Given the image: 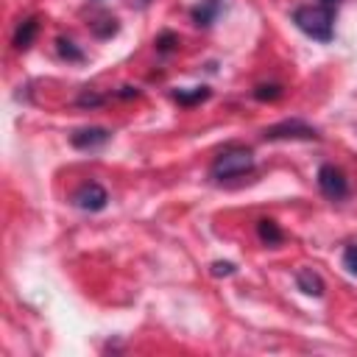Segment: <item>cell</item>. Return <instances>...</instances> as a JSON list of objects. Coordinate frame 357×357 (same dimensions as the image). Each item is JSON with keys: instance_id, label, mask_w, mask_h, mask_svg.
<instances>
[{"instance_id": "cell-14", "label": "cell", "mask_w": 357, "mask_h": 357, "mask_svg": "<svg viewBox=\"0 0 357 357\" xmlns=\"http://www.w3.org/2000/svg\"><path fill=\"white\" fill-rule=\"evenodd\" d=\"M343 265H346L351 273H357V243H351V245L343 248Z\"/></svg>"}, {"instance_id": "cell-11", "label": "cell", "mask_w": 357, "mask_h": 357, "mask_svg": "<svg viewBox=\"0 0 357 357\" xmlns=\"http://www.w3.org/2000/svg\"><path fill=\"white\" fill-rule=\"evenodd\" d=\"M209 98V89L206 86H192V89H176L173 92V100H178L181 106H192V103H201Z\"/></svg>"}, {"instance_id": "cell-3", "label": "cell", "mask_w": 357, "mask_h": 357, "mask_svg": "<svg viewBox=\"0 0 357 357\" xmlns=\"http://www.w3.org/2000/svg\"><path fill=\"white\" fill-rule=\"evenodd\" d=\"M262 137H265L268 142H276V139H318L321 134H318V128H312L310 123L293 117V120H282V123L268 126V128L262 131Z\"/></svg>"}, {"instance_id": "cell-16", "label": "cell", "mask_w": 357, "mask_h": 357, "mask_svg": "<svg viewBox=\"0 0 357 357\" xmlns=\"http://www.w3.org/2000/svg\"><path fill=\"white\" fill-rule=\"evenodd\" d=\"M234 262H212V276H231Z\"/></svg>"}, {"instance_id": "cell-5", "label": "cell", "mask_w": 357, "mask_h": 357, "mask_svg": "<svg viewBox=\"0 0 357 357\" xmlns=\"http://www.w3.org/2000/svg\"><path fill=\"white\" fill-rule=\"evenodd\" d=\"M73 206H78V209H84V212H100V209H106V204H109V192L98 184V181H86V184H81L75 192H73Z\"/></svg>"}, {"instance_id": "cell-1", "label": "cell", "mask_w": 357, "mask_h": 357, "mask_svg": "<svg viewBox=\"0 0 357 357\" xmlns=\"http://www.w3.org/2000/svg\"><path fill=\"white\" fill-rule=\"evenodd\" d=\"M293 22L301 33L312 36L315 42H332L335 33V8L332 6H298L293 11Z\"/></svg>"}, {"instance_id": "cell-13", "label": "cell", "mask_w": 357, "mask_h": 357, "mask_svg": "<svg viewBox=\"0 0 357 357\" xmlns=\"http://www.w3.org/2000/svg\"><path fill=\"white\" fill-rule=\"evenodd\" d=\"M56 45H59V53H61L64 59H70V61H81V59H84V53H81V50H75L70 39H59Z\"/></svg>"}, {"instance_id": "cell-7", "label": "cell", "mask_w": 357, "mask_h": 357, "mask_svg": "<svg viewBox=\"0 0 357 357\" xmlns=\"http://www.w3.org/2000/svg\"><path fill=\"white\" fill-rule=\"evenodd\" d=\"M296 287H298L301 293H307V296H315V298L324 296V290H326L321 273L312 271V268H301V271H296Z\"/></svg>"}, {"instance_id": "cell-6", "label": "cell", "mask_w": 357, "mask_h": 357, "mask_svg": "<svg viewBox=\"0 0 357 357\" xmlns=\"http://www.w3.org/2000/svg\"><path fill=\"white\" fill-rule=\"evenodd\" d=\"M109 137H112V131H109V128L89 126V128H78V131H73V134H70V142H73L75 148L86 151V148H98V145L109 142Z\"/></svg>"}, {"instance_id": "cell-2", "label": "cell", "mask_w": 357, "mask_h": 357, "mask_svg": "<svg viewBox=\"0 0 357 357\" xmlns=\"http://www.w3.org/2000/svg\"><path fill=\"white\" fill-rule=\"evenodd\" d=\"M251 170H254V153H251V148H245V145H226V148L215 156V162L209 165V176H212L215 181L240 178V176H245V173H251Z\"/></svg>"}, {"instance_id": "cell-10", "label": "cell", "mask_w": 357, "mask_h": 357, "mask_svg": "<svg viewBox=\"0 0 357 357\" xmlns=\"http://www.w3.org/2000/svg\"><path fill=\"white\" fill-rule=\"evenodd\" d=\"M257 234H259V240H262L265 245H279V243L284 240L282 229H279V226H276V220H271V218L257 220Z\"/></svg>"}, {"instance_id": "cell-4", "label": "cell", "mask_w": 357, "mask_h": 357, "mask_svg": "<svg viewBox=\"0 0 357 357\" xmlns=\"http://www.w3.org/2000/svg\"><path fill=\"white\" fill-rule=\"evenodd\" d=\"M318 190L329 198V201H343L349 195V181L343 176L340 167L335 165H321L318 167Z\"/></svg>"}, {"instance_id": "cell-12", "label": "cell", "mask_w": 357, "mask_h": 357, "mask_svg": "<svg viewBox=\"0 0 357 357\" xmlns=\"http://www.w3.org/2000/svg\"><path fill=\"white\" fill-rule=\"evenodd\" d=\"M279 95H282V86H276V84H262V86L254 89V98L257 100H273Z\"/></svg>"}, {"instance_id": "cell-17", "label": "cell", "mask_w": 357, "mask_h": 357, "mask_svg": "<svg viewBox=\"0 0 357 357\" xmlns=\"http://www.w3.org/2000/svg\"><path fill=\"white\" fill-rule=\"evenodd\" d=\"M321 3H324V6H332V8L337 6V0H321Z\"/></svg>"}, {"instance_id": "cell-9", "label": "cell", "mask_w": 357, "mask_h": 357, "mask_svg": "<svg viewBox=\"0 0 357 357\" xmlns=\"http://www.w3.org/2000/svg\"><path fill=\"white\" fill-rule=\"evenodd\" d=\"M36 33H39V20H36V17L22 20V22L17 25V31H14V47H17V50H28L31 42L36 39Z\"/></svg>"}, {"instance_id": "cell-15", "label": "cell", "mask_w": 357, "mask_h": 357, "mask_svg": "<svg viewBox=\"0 0 357 357\" xmlns=\"http://www.w3.org/2000/svg\"><path fill=\"white\" fill-rule=\"evenodd\" d=\"M173 45H178V39H176V33H170V31H165V33L156 39V47H159L162 53H167Z\"/></svg>"}, {"instance_id": "cell-8", "label": "cell", "mask_w": 357, "mask_h": 357, "mask_svg": "<svg viewBox=\"0 0 357 357\" xmlns=\"http://www.w3.org/2000/svg\"><path fill=\"white\" fill-rule=\"evenodd\" d=\"M220 6H223V0H201V3L190 11V17H192V22H195L198 28H209V25L215 22Z\"/></svg>"}]
</instances>
